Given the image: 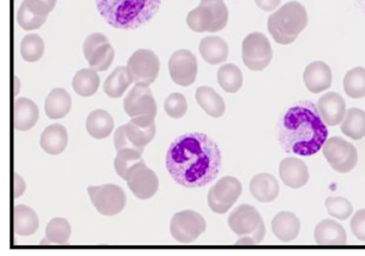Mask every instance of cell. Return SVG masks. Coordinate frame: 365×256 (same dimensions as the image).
Here are the masks:
<instances>
[{
	"instance_id": "22",
	"label": "cell",
	"mask_w": 365,
	"mask_h": 256,
	"mask_svg": "<svg viewBox=\"0 0 365 256\" xmlns=\"http://www.w3.org/2000/svg\"><path fill=\"white\" fill-rule=\"evenodd\" d=\"M272 230L280 241L291 242L299 235L301 220L292 212H279L272 220Z\"/></svg>"
},
{
	"instance_id": "39",
	"label": "cell",
	"mask_w": 365,
	"mask_h": 256,
	"mask_svg": "<svg viewBox=\"0 0 365 256\" xmlns=\"http://www.w3.org/2000/svg\"><path fill=\"white\" fill-rule=\"evenodd\" d=\"M326 208L331 217L339 219V220H345L350 218V215L354 212L352 203L342 196H329L326 199Z\"/></svg>"
},
{
	"instance_id": "43",
	"label": "cell",
	"mask_w": 365,
	"mask_h": 256,
	"mask_svg": "<svg viewBox=\"0 0 365 256\" xmlns=\"http://www.w3.org/2000/svg\"><path fill=\"white\" fill-rule=\"evenodd\" d=\"M23 3L35 14L47 17L57 4V0H23Z\"/></svg>"
},
{
	"instance_id": "15",
	"label": "cell",
	"mask_w": 365,
	"mask_h": 256,
	"mask_svg": "<svg viewBox=\"0 0 365 256\" xmlns=\"http://www.w3.org/2000/svg\"><path fill=\"white\" fill-rule=\"evenodd\" d=\"M197 59L187 49H179L168 61L171 80L180 87H190L197 77Z\"/></svg>"
},
{
	"instance_id": "16",
	"label": "cell",
	"mask_w": 365,
	"mask_h": 256,
	"mask_svg": "<svg viewBox=\"0 0 365 256\" xmlns=\"http://www.w3.org/2000/svg\"><path fill=\"white\" fill-rule=\"evenodd\" d=\"M279 174L285 186L293 189L304 187L310 178L308 166L302 159L296 157L282 159L279 166Z\"/></svg>"
},
{
	"instance_id": "10",
	"label": "cell",
	"mask_w": 365,
	"mask_h": 256,
	"mask_svg": "<svg viewBox=\"0 0 365 256\" xmlns=\"http://www.w3.org/2000/svg\"><path fill=\"white\" fill-rule=\"evenodd\" d=\"M243 63L251 71H263L270 64L273 49L269 40L262 33H251L243 40Z\"/></svg>"
},
{
	"instance_id": "1",
	"label": "cell",
	"mask_w": 365,
	"mask_h": 256,
	"mask_svg": "<svg viewBox=\"0 0 365 256\" xmlns=\"http://www.w3.org/2000/svg\"><path fill=\"white\" fill-rule=\"evenodd\" d=\"M220 166V149L205 133L182 134L168 147V171L178 185L185 188H200L214 181Z\"/></svg>"
},
{
	"instance_id": "21",
	"label": "cell",
	"mask_w": 365,
	"mask_h": 256,
	"mask_svg": "<svg viewBox=\"0 0 365 256\" xmlns=\"http://www.w3.org/2000/svg\"><path fill=\"white\" fill-rule=\"evenodd\" d=\"M40 112L34 102L29 98H17L14 106V124L17 131H29L38 121Z\"/></svg>"
},
{
	"instance_id": "31",
	"label": "cell",
	"mask_w": 365,
	"mask_h": 256,
	"mask_svg": "<svg viewBox=\"0 0 365 256\" xmlns=\"http://www.w3.org/2000/svg\"><path fill=\"white\" fill-rule=\"evenodd\" d=\"M99 87L100 77L94 68L80 70L73 77V91L81 97H91L99 90Z\"/></svg>"
},
{
	"instance_id": "24",
	"label": "cell",
	"mask_w": 365,
	"mask_h": 256,
	"mask_svg": "<svg viewBox=\"0 0 365 256\" xmlns=\"http://www.w3.org/2000/svg\"><path fill=\"white\" fill-rule=\"evenodd\" d=\"M125 126V132L131 143L138 149L145 150L156 133L155 121H141L131 119Z\"/></svg>"
},
{
	"instance_id": "17",
	"label": "cell",
	"mask_w": 365,
	"mask_h": 256,
	"mask_svg": "<svg viewBox=\"0 0 365 256\" xmlns=\"http://www.w3.org/2000/svg\"><path fill=\"white\" fill-rule=\"evenodd\" d=\"M317 110L327 126L341 124L347 112L346 103L336 92H327L321 96L317 102Z\"/></svg>"
},
{
	"instance_id": "20",
	"label": "cell",
	"mask_w": 365,
	"mask_h": 256,
	"mask_svg": "<svg viewBox=\"0 0 365 256\" xmlns=\"http://www.w3.org/2000/svg\"><path fill=\"white\" fill-rule=\"evenodd\" d=\"M251 196L259 203H272L277 199L280 193L277 178L268 173L257 174L250 181Z\"/></svg>"
},
{
	"instance_id": "40",
	"label": "cell",
	"mask_w": 365,
	"mask_h": 256,
	"mask_svg": "<svg viewBox=\"0 0 365 256\" xmlns=\"http://www.w3.org/2000/svg\"><path fill=\"white\" fill-rule=\"evenodd\" d=\"M46 19H47V17L31 11V9L28 8L24 3L21 4L19 12H17V22H19V27L22 28L23 31H36V29L43 26Z\"/></svg>"
},
{
	"instance_id": "32",
	"label": "cell",
	"mask_w": 365,
	"mask_h": 256,
	"mask_svg": "<svg viewBox=\"0 0 365 256\" xmlns=\"http://www.w3.org/2000/svg\"><path fill=\"white\" fill-rule=\"evenodd\" d=\"M71 236V225L64 218H53L46 228L45 241L41 245H68Z\"/></svg>"
},
{
	"instance_id": "8",
	"label": "cell",
	"mask_w": 365,
	"mask_h": 256,
	"mask_svg": "<svg viewBox=\"0 0 365 256\" xmlns=\"http://www.w3.org/2000/svg\"><path fill=\"white\" fill-rule=\"evenodd\" d=\"M124 110L135 120L155 121L158 106L152 90L147 85L136 84L125 96Z\"/></svg>"
},
{
	"instance_id": "13",
	"label": "cell",
	"mask_w": 365,
	"mask_h": 256,
	"mask_svg": "<svg viewBox=\"0 0 365 256\" xmlns=\"http://www.w3.org/2000/svg\"><path fill=\"white\" fill-rule=\"evenodd\" d=\"M128 68L135 83L148 87L159 75V58L150 49H138L130 57Z\"/></svg>"
},
{
	"instance_id": "19",
	"label": "cell",
	"mask_w": 365,
	"mask_h": 256,
	"mask_svg": "<svg viewBox=\"0 0 365 256\" xmlns=\"http://www.w3.org/2000/svg\"><path fill=\"white\" fill-rule=\"evenodd\" d=\"M68 136L66 128L61 124H52L43 129L40 145L48 155L57 156L64 152L68 146Z\"/></svg>"
},
{
	"instance_id": "42",
	"label": "cell",
	"mask_w": 365,
	"mask_h": 256,
	"mask_svg": "<svg viewBox=\"0 0 365 256\" xmlns=\"http://www.w3.org/2000/svg\"><path fill=\"white\" fill-rule=\"evenodd\" d=\"M107 42H108V40H107L106 36L103 34L94 33V34L89 35L83 42L84 58H86L87 60H89L91 55L96 53V49L100 48L101 46L105 45Z\"/></svg>"
},
{
	"instance_id": "33",
	"label": "cell",
	"mask_w": 365,
	"mask_h": 256,
	"mask_svg": "<svg viewBox=\"0 0 365 256\" xmlns=\"http://www.w3.org/2000/svg\"><path fill=\"white\" fill-rule=\"evenodd\" d=\"M341 132L354 140H361L365 137V112L358 108L347 110L341 122Z\"/></svg>"
},
{
	"instance_id": "6",
	"label": "cell",
	"mask_w": 365,
	"mask_h": 256,
	"mask_svg": "<svg viewBox=\"0 0 365 256\" xmlns=\"http://www.w3.org/2000/svg\"><path fill=\"white\" fill-rule=\"evenodd\" d=\"M227 21L228 10L224 0H201L187 17V26L195 33H217L227 26Z\"/></svg>"
},
{
	"instance_id": "38",
	"label": "cell",
	"mask_w": 365,
	"mask_h": 256,
	"mask_svg": "<svg viewBox=\"0 0 365 256\" xmlns=\"http://www.w3.org/2000/svg\"><path fill=\"white\" fill-rule=\"evenodd\" d=\"M113 60V47L110 45V42H107L100 48L96 49V53L93 54L91 59L88 60V64H89V68H94L96 71L103 72L110 68Z\"/></svg>"
},
{
	"instance_id": "29",
	"label": "cell",
	"mask_w": 365,
	"mask_h": 256,
	"mask_svg": "<svg viewBox=\"0 0 365 256\" xmlns=\"http://www.w3.org/2000/svg\"><path fill=\"white\" fill-rule=\"evenodd\" d=\"M133 82V75L130 73L128 66H119L107 77L103 84V91L108 97H122Z\"/></svg>"
},
{
	"instance_id": "37",
	"label": "cell",
	"mask_w": 365,
	"mask_h": 256,
	"mask_svg": "<svg viewBox=\"0 0 365 256\" xmlns=\"http://www.w3.org/2000/svg\"><path fill=\"white\" fill-rule=\"evenodd\" d=\"M45 52V43L41 36L36 34L26 35L21 42V55L28 63L40 60Z\"/></svg>"
},
{
	"instance_id": "35",
	"label": "cell",
	"mask_w": 365,
	"mask_h": 256,
	"mask_svg": "<svg viewBox=\"0 0 365 256\" xmlns=\"http://www.w3.org/2000/svg\"><path fill=\"white\" fill-rule=\"evenodd\" d=\"M344 90L354 100L365 97V68H354L344 78Z\"/></svg>"
},
{
	"instance_id": "14",
	"label": "cell",
	"mask_w": 365,
	"mask_h": 256,
	"mask_svg": "<svg viewBox=\"0 0 365 256\" xmlns=\"http://www.w3.org/2000/svg\"><path fill=\"white\" fill-rule=\"evenodd\" d=\"M125 181L133 196L141 200L150 199L159 189V178L143 159L130 169Z\"/></svg>"
},
{
	"instance_id": "7",
	"label": "cell",
	"mask_w": 365,
	"mask_h": 256,
	"mask_svg": "<svg viewBox=\"0 0 365 256\" xmlns=\"http://www.w3.org/2000/svg\"><path fill=\"white\" fill-rule=\"evenodd\" d=\"M324 159L336 173H350L358 163V154L354 144L341 137H331L322 147Z\"/></svg>"
},
{
	"instance_id": "12",
	"label": "cell",
	"mask_w": 365,
	"mask_h": 256,
	"mask_svg": "<svg viewBox=\"0 0 365 256\" xmlns=\"http://www.w3.org/2000/svg\"><path fill=\"white\" fill-rule=\"evenodd\" d=\"M205 218L198 212L191 210L175 213L170 224L172 238L182 245H189L197 240L205 233Z\"/></svg>"
},
{
	"instance_id": "44",
	"label": "cell",
	"mask_w": 365,
	"mask_h": 256,
	"mask_svg": "<svg viewBox=\"0 0 365 256\" xmlns=\"http://www.w3.org/2000/svg\"><path fill=\"white\" fill-rule=\"evenodd\" d=\"M352 234L359 241L365 242V210H359L351 219Z\"/></svg>"
},
{
	"instance_id": "41",
	"label": "cell",
	"mask_w": 365,
	"mask_h": 256,
	"mask_svg": "<svg viewBox=\"0 0 365 256\" xmlns=\"http://www.w3.org/2000/svg\"><path fill=\"white\" fill-rule=\"evenodd\" d=\"M187 102L185 96L179 92L170 95L165 101V112L172 119H180L187 114Z\"/></svg>"
},
{
	"instance_id": "45",
	"label": "cell",
	"mask_w": 365,
	"mask_h": 256,
	"mask_svg": "<svg viewBox=\"0 0 365 256\" xmlns=\"http://www.w3.org/2000/svg\"><path fill=\"white\" fill-rule=\"evenodd\" d=\"M113 143L114 147H115V150L117 151L124 150V149H137V150H142V149H138V147L135 146V145L131 143V140L129 139V137L126 134L125 126H124V124L115 129V133H114L113 137Z\"/></svg>"
},
{
	"instance_id": "30",
	"label": "cell",
	"mask_w": 365,
	"mask_h": 256,
	"mask_svg": "<svg viewBox=\"0 0 365 256\" xmlns=\"http://www.w3.org/2000/svg\"><path fill=\"white\" fill-rule=\"evenodd\" d=\"M198 106L212 117H221L225 114L224 98L210 87H200L196 90Z\"/></svg>"
},
{
	"instance_id": "26",
	"label": "cell",
	"mask_w": 365,
	"mask_h": 256,
	"mask_svg": "<svg viewBox=\"0 0 365 256\" xmlns=\"http://www.w3.org/2000/svg\"><path fill=\"white\" fill-rule=\"evenodd\" d=\"M198 49L203 60L210 65H219L227 60V43L219 36H207L202 38Z\"/></svg>"
},
{
	"instance_id": "9",
	"label": "cell",
	"mask_w": 365,
	"mask_h": 256,
	"mask_svg": "<svg viewBox=\"0 0 365 256\" xmlns=\"http://www.w3.org/2000/svg\"><path fill=\"white\" fill-rule=\"evenodd\" d=\"M243 193V186L236 177L225 176L210 189L207 201L214 213L224 215L230 211Z\"/></svg>"
},
{
	"instance_id": "36",
	"label": "cell",
	"mask_w": 365,
	"mask_h": 256,
	"mask_svg": "<svg viewBox=\"0 0 365 256\" xmlns=\"http://www.w3.org/2000/svg\"><path fill=\"white\" fill-rule=\"evenodd\" d=\"M142 154L143 151L137 150V149H124V150L117 151V156L114 159V169L123 180H126L130 169L136 163L141 162L143 159Z\"/></svg>"
},
{
	"instance_id": "11",
	"label": "cell",
	"mask_w": 365,
	"mask_h": 256,
	"mask_svg": "<svg viewBox=\"0 0 365 256\" xmlns=\"http://www.w3.org/2000/svg\"><path fill=\"white\" fill-rule=\"evenodd\" d=\"M88 194L96 211L103 215H119L126 205L125 192L117 185L89 186Z\"/></svg>"
},
{
	"instance_id": "3",
	"label": "cell",
	"mask_w": 365,
	"mask_h": 256,
	"mask_svg": "<svg viewBox=\"0 0 365 256\" xmlns=\"http://www.w3.org/2000/svg\"><path fill=\"white\" fill-rule=\"evenodd\" d=\"M161 0H96L100 15L110 27L133 31L145 26L159 11Z\"/></svg>"
},
{
	"instance_id": "5",
	"label": "cell",
	"mask_w": 365,
	"mask_h": 256,
	"mask_svg": "<svg viewBox=\"0 0 365 256\" xmlns=\"http://www.w3.org/2000/svg\"><path fill=\"white\" fill-rule=\"evenodd\" d=\"M228 226L240 236L236 245H259L266 235L262 217L254 206L244 203L235 208L228 215Z\"/></svg>"
},
{
	"instance_id": "27",
	"label": "cell",
	"mask_w": 365,
	"mask_h": 256,
	"mask_svg": "<svg viewBox=\"0 0 365 256\" xmlns=\"http://www.w3.org/2000/svg\"><path fill=\"white\" fill-rule=\"evenodd\" d=\"M36 212L26 205H17L14 208V230L19 236H31L38 229Z\"/></svg>"
},
{
	"instance_id": "25",
	"label": "cell",
	"mask_w": 365,
	"mask_h": 256,
	"mask_svg": "<svg viewBox=\"0 0 365 256\" xmlns=\"http://www.w3.org/2000/svg\"><path fill=\"white\" fill-rule=\"evenodd\" d=\"M70 110H71V96L63 87H56L46 97V115L52 120L63 119L70 113Z\"/></svg>"
},
{
	"instance_id": "4",
	"label": "cell",
	"mask_w": 365,
	"mask_h": 256,
	"mask_svg": "<svg viewBox=\"0 0 365 256\" xmlns=\"http://www.w3.org/2000/svg\"><path fill=\"white\" fill-rule=\"evenodd\" d=\"M268 31L279 45H291L308 26V14L298 1H289L268 18Z\"/></svg>"
},
{
	"instance_id": "23",
	"label": "cell",
	"mask_w": 365,
	"mask_h": 256,
	"mask_svg": "<svg viewBox=\"0 0 365 256\" xmlns=\"http://www.w3.org/2000/svg\"><path fill=\"white\" fill-rule=\"evenodd\" d=\"M315 242L319 245H345L347 235L345 229L338 222L326 219L315 228Z\"/></svg>"
},
{
	"instance_id": "47",
	"label": "cell",
	"mask_w": 365,
	"mask_h": 256,
	"mask_svg": "<svg viewBox=\"0 0 365 256\" xmlns=\"http://www.w3.org/2000/svg\"><path fill=\"white\" fill-rule=\"evenodd\" d=\"M26 182L22 177L19 176V173H15V180H14V196L15 199L22 196L26 192Z\"/></svg>"
},
{
	"instance_id": "18",
	"label": "cell",
	"mask_w": 365,
	"mask_h": 256,
	"mask_svg": "<svg viewBox=\"0 0 365 256\" xmlns=\"http://www.w3.org/2000/svg\"><path fill=\"white\" fill-rule=\"evenodd\" d=\"M305 87L312 94H319L329 89L331 85V70L324 61H314L305 68Z\"/></svg>"
},
{
	"instance_id": "46",
	"label": "cell",
	"mask_w": 365,
	"mask_h": 256,
	"mask_svg": "<svg viewBox=\"0 0 365 256\" xmlns=\"http://www.w3.org/2000/svg\"><path fill=\"white\" fill-rule=\"evenodd\" d=\"M255 3L263 11L270 12L278 9L282 0H255Z\"/></svg>"
},
{
	"instance_id": "34",
	"label": "cell",
	"mask_w": 365,
	"mask_h": 256,
	"mask_svg": "<svg viewBox=\"0 0 365 256\" xmlns=\"http://www.w3.org/2000/svg\"><path fill=\"white\" fill-rule=\"evenodd\" d=\"M217 83L228 94H236L243 85V73L237 65H224L217 71Z\"/></svg>"
},
{
	"instance_id": "28",
	"label": "cell",
	"mask_w": 365,
	"mask_h": 256,
	"mask_svg": "<svg viewBox=\"0 0 365 256\" xmlns=\"http://www.w3.org/2000/svg\"><path fill=\"white\" fill-rule=\"evenodd\" d=\"M86 128L89 136L96 139H105L113 132L114 121L113 117L106 110H93L88 115L86 121Z\"/></svg>"
},
{
	"instance_id": "2",
	"label": "cell",
	"mask_w": 365,
	"mask_h": 256,
	"mask_svg": "<svg viewBox=\"0 0 365 256\" xmlns=\"http://www.w3.org/2000/svg\"><path fill=\"white\" fill-rule=\"evenodd\" d=\"M278 139L286 152L315 155L328 139L327 124L312 102L302 101L286 110L279 124Z\"/></svg>"
}]
</instances>
